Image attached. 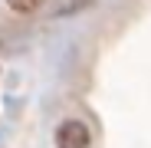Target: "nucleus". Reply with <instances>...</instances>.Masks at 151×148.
I'll list each match as a JSON object with an SVG mask.
<instances>
[{"instance_id": "obj_1", "label": "nucleus", "mask_w": 151, "mask_h": 148, "mask_svg": "<svg viewBox=\"0 0 151 148\" xmlns=\"http://www.w3.org/2000/svg\"><path fill=\"white\" fill-rule=\"evenodd\" d=\"M89 142H92V132L79 118H66L56 129V148H89Z\"/></svg>"}, {"instance_id": "obj_2", "label": "nucleus", "mask_w": 151, "mask_h": 148, "mask_svg": "<svg viewBox=\"0 0 151 148\" xmlns=\"http://www.w3.org/2000/svg\"><path fill=\"white\" fill-rule=\"evenodd\" d=\"M7 7L17 10V13H36L43 7V0H7Z\"/></svg>"}]
</instances>
